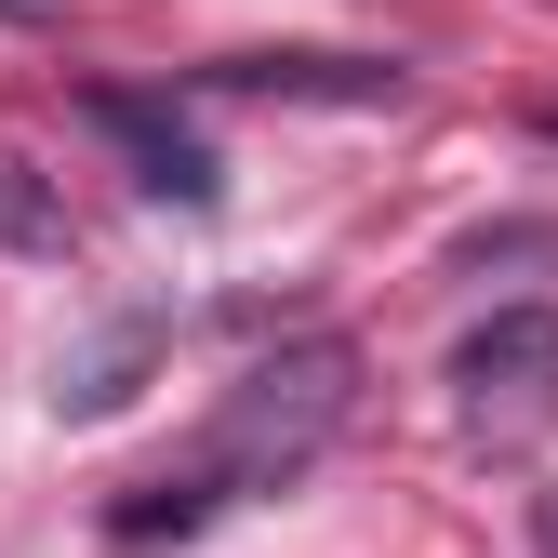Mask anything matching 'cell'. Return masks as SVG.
<instances>
[{
	"label": "cell",
	"instance_id": "6da1fadb",
	"mask_svg": "<svg viewBox=\"0 0 558 558\" xmlns=\"http://www.w3.org/2000/svg\"><path fill=\"white\" fill-rule=\"evenodd\" d=\"M345 412H360V345H345V332H293L279 360H253L214 399V426H199L160 478H133V493L107 506V532L120 545H160V532H199V519L279 493V478H306L345 439Z\"/></svg>",
	"mask_w": 558,
	"mask_h": 558
},
{
	"label": "cell",
	"instance_id": "7a4b0ae2",
	"mask_svg": "<svg viewBox=\"0 0 558 558\" xmlns=\"http://www.w3.org/2000/svg\"><path fill=\"white\" fill-rule=\"evenodd\" d=\"M452 426L493 439V452L558 426V306H493L452 345Z\"/></svg>",
	"mask_w": 558,
	"mask_h": 558
},
{
	"label": "cell",
	"instance_id": "3957f363",
	"mask_svg": "<svg viewBox=\"0 0 558 558\" xmlns=\"http://www.w3.org/2000/svg\"><path fill=\"white\" fill-rule=\"evenodd\" d=\"M81 120H94L107 147L133 160V186H147V199H173V214H214V199H227V160L199 147V133H186L160 94H120V81H94V94H81Z\"/></svg>",
	"mask_w": 558,
	"mask_h": 558
},
{
	"label": "cell",
	"instance_id": "277c9868",
	"mask_svg": "<svg viewBox=\"0 0 558 558\" xmlns=\"http://www.w3.org/2000/svg\"><path fill=\"white\" fill-rule=\"evenodd\" d=\"M160 345H173L160 306H120L107 332H81V345L53 360V412H66V426H107V412H133V386L160 373Z\"/></svg>",
	"mask_w": 558,
	"mask_h": 558
},
{
	"label": "cell",
	"instance_id": "5b68a950",
	"mask_svg": "<svg viewBox=\"0 0 558 558\" xmlns=\"http://www.w3.org/2000/svg\"><path fill=\"white\" fill-rule=\"evenodd\" d=\"M214 81H227V94H319V107H399V66H386V53H227Z\"/></svg>",
	"mask_w": 558,
	"mask_h": 558
},
{
	"label": "cell",
	"instance_id": "8992f818",
	"mask_svg": "<svg viewBox=\"0 0 558 558\" xmlns=\"http://www.w3.org/2000/svg\"><path fill=\"white\" fill-rule=\"evenodd\" d=\"M0 240L14 253H66V199L27 186V160H0Z\"/></svg>",
	"mask_w": 558,
	"mask_h": 558
},
{
	"label": "cell",
	"instance_id": "52a82bcc",
	"mask_svg": "<svg viewBox=\"0 0 558 558\" xmlns=\"http://www.w3.org/2000/svg\"><path fill=\"white\" fill-rule=\"evenodd\" d=\"M532 545H545V558H558V493H532Z\"/></svg>",
	"mask_w": 558,
	"mask_h": 558
},
{
	"label": "cell",
	"instance_id": "ba28073f",
	"mask_svg": "<svg viewBox=\"0 0 558 558\" xmlns=\"http://www.w3.org/2000/svg\"><path fill=\"white\" fill-rule=\"evenodd\" d=\"M0 14H53V0H0Z\"/></svg>",
	"mask_w": 558,
	"mask_h": 558
}]
</instances>
